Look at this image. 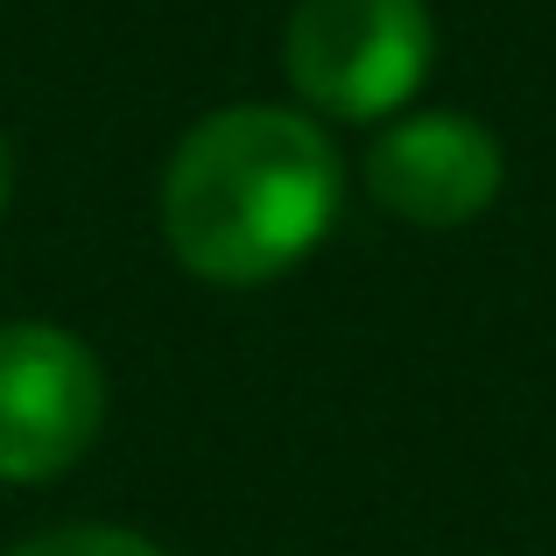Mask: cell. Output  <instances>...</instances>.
I'll use <instances>...</instances> for the list:
<instances>
[{
  "mask_svg": "<svg viewBox=\"0 0 556 556\" xmlns=\"http://www.w3.org/2000/svg\"><path fill=\"white\" fill-rule=\"evenodd\" d=\"M339 218V155L317 121L282 106H226L184 135L163 177L169 254L204 282H268L296 268Z\"/></svg>",
  "mask_w": 556,
  "mask_h": 556,
  "instance_id": "6da1fadb",
  "label": "cell"
},
{
  "mask_svg": "<svg viewBox=\"0 0 556 556\" xmlns=\"http://www.w3.org/2000/svg\"><path fill=\"white\" fill-rule=\"evenodd\" d=\"M282 56L317 113L380 121L416 99L437 56V28L422 0H303L289 14Z\"/></svg>",
  "mask_w": 556,
  "mask_h": 556,
  "instance_id": "7a4b0ae2",
  "label": "cell"
},
{
  "mask_svg": "<svg viewBox=\"0 0 556 556\" xmlns=\"http://www.w3.org/2000/svg\"><path fill=\"white\" fill-rule=\"evenodd\" d=\"M106 422V374L71 331H0V479H56Z\"/></svg>",
  "mask_w": 556,
  "mask_h": 556,
  "instance_id": "3957f363",
  "label": "cell"
},
{
  "mask_svg": "<svg viewBox=\"0 0 556 556\" xmlns=\"http://www.w3.org/2000/svg\"><path fill=\"white\" fill-rule=\"evenodd\" d=\"M367 184L408 226H465L501 198V141L465 113H408L367 149Z\"/></svg>",
  "mask_w": 556,
  "mask_h": 556,
  "instance_id": "277c9868",
  "label": "cell"
},
{
  "mask_svg": "<svg viewBox=\"0 0 556 556\" xmlns=\"http://www.w3.org/2000/svg\"><path fill=\"white\" fill-rule=\"evenodd\" d=\"M8 556H169V549H155L149 535H127V529H56Z\"/></svg>",
  "mask_w": 556,
  "mask_h": 556,
  "instance_id": "5b68a950",
  "label": "cell"
},
{
  "mask_svg": "<svg viewBox=\"0 0 556 556\" xmlns=\"http://www.w3.org/2000/svg\"><path fill=\"white\" fill-rule=\"evenodd\" d=\"M8 190H14V155H8V141H0V204H8Z\"/></svg>",
  "mask_w": 556,
  "mask_h": 556,
  "instance_id": "8992f818",
  "label": "cell"
}]
</instances>
